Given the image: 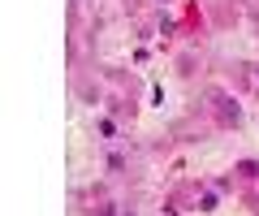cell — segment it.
<instances>
[{"label": "cell", "instance_id": "cell-1", "mask_svg": "<svg viewBox=\"0 0 259 216\" xmlns=\"http://www.w3.org/2000/svg\"><path fill=\"white\" fill-rule=\"evenodd\" d=\"M212 104H216V117H221V125H242V108L229 100L225 91H212Z\"/></svg>", "mask_w": 259, "mask_h": 216}, {"label": "cell", "instance_id": "cell-2", "mask_svg": "<svg viewBox=\"0 0 259 216\" xmlns=\"http://www.w3.org/2000/svg\"><path fill=\"white\" fill-rule=\"evenodd\" d=\"M95 134H100L104 143H117V121H112V117H100V121H95Z\"/></svg>", "mask_w": 259, "mask_h": 216}, {"label": "cell", "instance_id": "cell-3", "mask_svg": "<svg viewBox=\"0 0 259 216\" xmlns=\"http://www.w3.org/2000/svg\"><path fill=\"white\" fill-rule=\"evenodd\" d=\"M199 212H216V190H203L199 195Z\"/></svg>", "mask_w": 259, "mask_h": 216}, {"label": "cell", "instance_id": "cell-4", "mask_svg": "<svg viewBox=\"0 0 259 216\" xmlns=\"http://www.w3.org/2000/svg\"><path fill=\"white\" fill-rule=\"evenodd\" d=\"M125 169V156H108V173H121Z\"/></svg>", "mask_w": 259, "mask_h": 216}, {"label": "cell", "instance_id": "cell-5", "mask_svg": "<svg viewBox=\"0 0 259 216\" xmlns=\"http://www.w3.org/2000/svg\"><path fill=\"white\" fill-rule=\"evenodd\" d=\"M255 82H259V65H255Z\"/></svg>", "mask_w": 259, "mask_h": 216}]
</instances>
